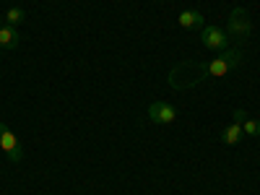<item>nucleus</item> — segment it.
Here are the masks:
<instances>
[{"instance_id": "1", "label": "nucleus", "mask_w": 260, "mask_h": 195, "mask_svg": "<svg viewBox=\"0 0 260 195\" xmlns=\"http://www.w3.org/2000/svg\"><path fill=\"white\" fill-rule=\"evenodd\" d=\"M240 62H242V50H224L219 57H213L208 65H203V73L206 76H213V78H221L232 68H237Z\"/></svg>"}, {"instance_id": "2", "label": "nucleus", "mask_w": 260, "mask_h": 195, "mask_svg": "<svg viewBox=\"0 0 260 195\" xmlns=\"http://www.w3.org/2000/svg\"><path fill=\"white\" fill-rule=\"evenodd\" d=\"M252 31V24H250V16L245 8H234L229 13V21H226V34L229 37H237V39H247Z\"/></svg>"}, {"instance_id": "3", "label": "nucleus", "mask_w": 260, "mask_h": 195, "mask_svg": "<svg viewBox=\"0 0 260 195\" xmlns=\"http://www.w3.org/2000/svg\"><path fill=\"white\" fill-rule=\"evenodd\" d=\"M201 42L206 50H213V52H224L229 47V34L219 26H203L201 31Z\"/></svg>"}, {"instance_id": "4", "label": "nucleus", "mask_w": 260, "mask_h": 195, "mask_svg": "<svg viewBox=\"0 0 260 195\" xmlns=\"http://www.w3.org/2000/svg\"><path fill=\"white\" fill-rule=\"evenodd\" d=\"M148 117H151V122H156V125H167V122H172L177 117V110L169 102H154L148 107Z\"/></svg>"}, {"instance_id": "5", "label": "nucleus", "mask_w": 260, "mask_h": 195, "mask_svg": "<svg viewBox=\"0 0 260 195\" xmlns=\"http://www.w3.org/2000/svg\"><path fill=\"white\" fill-rule=\"evenodd\" d=\"M0 148H3L6 154L11 156V161H16V164H18L21 159H24V151H21V146H18V138H16V133H13L11 127L6 130L3 136H0Z\"/></svg>"}, {"instance_id": "6", "label": "nucleus", "mask_w": 260, "mask_h": 195, "mask_svg": "<svg viewBox=\"0 0 260 195\" xmlns=\"http://www.w3.org/2000/svg\"><path fill=\"white\" fill-rule=\"evenodd\" d=\"M234 122L242 125V133H245V136H250V138H257V136H260V120L247 117L245 110H234Z\"/></svg>"}, {"instance_id": "7", "label": "nucleus", "mask_w": 260, "mask_h": 195, "mask_svg": "<svg viewBox=\"0 0 260 195\" xmlns=\"http://www.w3.org/2000/svg\"><path fill=\"white\" fill-rule=\"evenodd\" d=\"M18 42H21V34H18L16 26H8V24L0 26V47L13 50V47H18Z\"/></svg>"}, {"instance_id": "8", "label": "nucleus", "mask_w": 260, "mask_h": 195, "mask_svg": "<svg viewBox=\"0 0 260 195\" xmlns=\"http://www.w3.org/2000/svg\"><path fill=\"white\" fill-rule=\"evenodd\" d=\"M177 24H180L182 29H201V26H203V16H201L198 11H182V13L177 16Z\"/></svg>"}, {"instance_id": "9", "label": "nucleus", "mask_w": 260, "mask_h": 195, "mask_svg": "<svg viewBox=\"0 0 260 195\" xmlns=\"http://www.w3.org/2000/svg\"><path fill=\"white\" fill-rule=\"evenodd\" d=\"M242 125L240 122H232V125H226L224 127V133H221V141L226 143V146H237V143H240L242 141Z\"/></svg>"}, {"instance_id": "10", "label": "nucleus", "mask_w": 260, "mask_h": 195, "mask_svg": "<svg viewBox=\"0 0 260 195\" xmlns=\"http://www.w3.org/2000/svg\"><path fill=\"white\" fill-rule=\"evenodd\" d=\"M24 21H26V11H24V8L13 6V8L6 11V24H8V26H18V24H24Z\"/></svg>"}, {"instance_id": "11", "label": "nucleus", "mask_w": 260, "mask_h": 195, "mask_svg": "<svg viewBox=\"0 0 260 195\" xmlns=\"http://www.w3.org/2000/svg\"><path fill=\"white\" fill-rule=\"evenodd\" d=\"M6 130H8V127H6V122H0V136H3V133H6Z\"/></svg>"}, {"instance_id": "12", "label": "nucleus", "mask_w": 260, "mask_h": 195, "mask_svg": "<svg viewBox=\"0 0 260 195\" xmlns=\"http://www.w3.org/2000/svg\"><path fill=\"white\" fill-rule=\"evenodd\" d=\"M0 26H3V16H0Z\"/></svg>"}]
</instances>
